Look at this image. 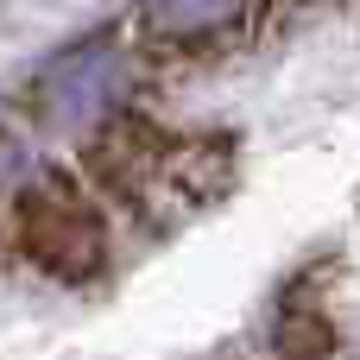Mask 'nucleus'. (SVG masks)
Instances as JSON below:
<instances>
[{"mask_svg": "<svg viewBox=\"0 0 360 360\" xmlns=\"http://www.w3.org/2000/svg\"><path fill=\"white\" fill-rule=\"evenodd\" d=\"M6 228H13L19 259H32V266L51 272V278H89V272H101V259H108L101 215L89 209L82 184H76L63 165H44V171L32 177V190L6 209Z\"/></svg>", "mask_w": 360, "mask_h": 360, "instance_id": "nucleus-1", "label": "nucleus"}, {"mask_svg": "<svg viewBox=\"0 0 360 360\" xmlns=\"http://www.w3.org/2000/svg\"><path fill=\"white\" fill-rule=\"evenodd\" d=\"M291 6H304V0H247V38H272L291 19Z\"/></svg>", "mask_w": 360, "mask_h": 360, "instance_id": "nucleus-2", "label": "nucleus"}]
</instances>
